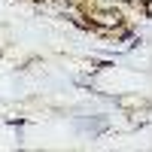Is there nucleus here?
Wrapping results in <instances>:
<instances>
[{
    "label": "nucleus",
    "mask_w": 152,
    "mask_h": 152,
    "mask_svg": "<svg viewBox=\"0 0 152 152\" xmlns=\"http://www.w3.org/2000/svg\"><path fill=\"white\" fill-rule=\"evenodd\" d=\"M110 67H116V61H110V58L107 61H94L91 58V70H110Z\"/></svg>",
    "instance_id": "obj_2"
},
{
    "label": "nucleus",
    "mask_w": 152,
    "mask_h": 152,
    "mask_svg": "<svg viewBox=\"0 0 152 152\" xmlns=\"http://www.w3.org/2000/svg\"><path fill=\"white\" fill-rule=\"evenodd\" d=\"M128 3H137V6H140V3H149V0H128Z\"/></svg>",
    "instance_id": "obj_4"
},
{
    "label": "nucleus",
    "mask_w": 152,
    "mask_h": 152,
    "mask_svg": "<svg viewBox=\"0 0 152 152\" xmlns=\"http://www.w3.org/2000/svg\"><path fill=\"white\" fill-rule=\"evenodd\" d=\"M6 125H9V128H24L28 119H6Z\"/></svg>",
    "instance_id": "obj_3"
},
{
    "label": "nucleus",
    "mask_w": 152,
    "mask_h": 152,
    "mask_svg": "<svg viewBox=\"0 0 152 152\" xmlns=\"http://www.w3.org/2000/svg\"><path fill=\"white\" fill-rule=\"evenodd\" d=\"M76 128L85 131V134H91V137H97V134H107L110 131V122L104 116H91V119H76Z\"/></svg>",
    "instance_id": "obj_1"
}]
</instances>
